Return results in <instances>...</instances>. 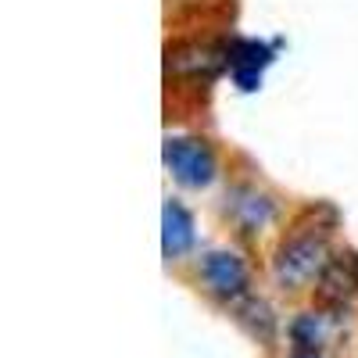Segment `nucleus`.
I'll list each match as a JSON object with an SVG mask.
<instances>
[{"label": "nucleus", "mask_w": 358, "mask_h": 358, "mask_svg": "<svg viewBox=\"0 0 358 358\" xmlns=\"http://www.w3.org/2000/svg\"><path fill=\"white\" fill-rule=\"evenodd\" d=\"M355 290H358V258L355 255L334 258L330 268L322 273V297L330 305H344L355 297Z\"/></svg>", "instance_id": "8"}, {"label": "nucleus", "mask_w": 358, "mask_h": 358, "mask_svg": "<svg viewBox=\"0 0 358 358\" xmlns=\"http://www.w3.org/2000/svg\"><path fill=\"white\" fill-rule=\"evenodd\" d=\"M165 169L172 172L176 183L201 190L215 179L219 162H215V151L204 140H197V136H169L165 140Z\"/></svg>", "instance_id": "2"}, {"label": "nucleus", "mask_w": 358, "mask_h": 358, "mask_svg": "<svg viewBox=\"0 0 358 358\" xmlns=\"http://www.w3.org/2000/svg\"><path fill=\"white\" fill-rule=\"evenodd\" d=\"M236 322H241L244 330H248L255 341H262V344H268V341H273V334H276L273 308H268L265 301H258V297H251V294L236 301Z\"/></svg>", "instance_id": "9"}, {"label": "nucleus", "mask_w": 358, "mask_h": 358, "mask_svg": "<svg viewBox=\"0 0 358 358\" xmlns=\"http://www.w3.org/2000/svg\"><path fill=\"white\" fill-rule=\"evenodd\" d=\"M294 358H322L319 351H294Z\"/></svg>", "instance_id": "11"}, {"label": "nucleus", "mask_w": 358, "mask_h": 358, "mask_svg": "<svg viewBox=\"0 0 358 358\" xmlns=\"http://www.w3.org/2000/svg\"><path fill=\"white\" fill-rule=\"evenodd\" d=\"M201 283L204 290L219 297V301H229L236 305L241 297H248V287H251V273L248 265L229 255V251H212L201 258Z\"/></svg>", "instance_id": "4"}, {"label": "nucleus", "mask_w": 358, "mask_h": 358, "mask_svg": "<svg viewBox=\"0 0 358 358\" xmlns=\"http://www.w3.org/2000/svg\"><path fill=\"white\" fill-rule=\"evenodd\" d=\"M194 248V215L179 201H165L162 212V251L165 258H183Z\"/></svg>", "instance_id": "6"}, {"label": "nucleus", "mask_w": 358, "mask_h": 358, "mask_svg": "<svg viewBox=\"0 0 358 358\" xmlns=\"http://www.w3.org/2000/svg\"><path fill=\"white\" fill-rule=\"evenodd\" d=\"M330 236L322 229H297L280 244L273 258V276L280 287H308L312 280H322V273L330 268Z\"/></svg>", "instance_id": "1"}, {"label": "nucleus", "mask_w": 358, "mask_h": 358, "mask_svg": "<svg viewBox=\"0 0 358 358\" xmlns=\"http://www.w3.org/2000/svg\"><path fill=\"white\" fill-rule=\"evenodd\" d=\"M229 215L244 233H255V229H262L268 219L276 215V208H273V201H268L265 194H258L251 187H241L233 194V201H229Z\"/></svg>", "instance_id": "7"}, {"label": "nucleus", "mask_w": 358, "mask_h": 358, "mask_svg": "<svg viewBox=\"0 0 358 358\" xmlns=\"http://www.w3.org/2000/svg\"><path fill=\"white\" fill-rule=\"evenodd\" d=\"M273 62V50L258 40H236L229 43V72L241 83V90H255L262 79V69Z\"/></svg>", "instance_id": "5"}, {"label": "nucleus", "mask_w": 358, "mask_h": 358, "mask_svg": "<svg viewBox=\"0 0 358 358\" xmlns=\"http://www.w3.org/2000/svg\"><path fill=\"white\" fill-rule=\"evenodd\" d=\"M334 326L326 315H315V312H305L290 322V337L297 344V351H322V344L330 341Z\"/></svg>", "instance_id": "10"}, {"label": "nucleus", "mask_w": 358, "mask_h": 358, "mask_svg": "<svg viewBox=\"0 0 358 358\" xmlns=\"http://www.w3.org/2000/svg\"><path fill=\"white\" fill-rule=\"evenodd\" d=\"M229 65V47L212 40H179L165 50V72L176 79H212Z\"/></svg>", "instance_id": "3"}]
</instances>
